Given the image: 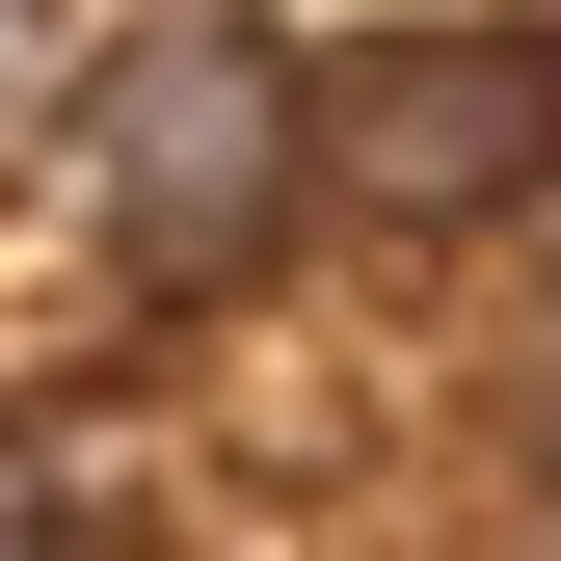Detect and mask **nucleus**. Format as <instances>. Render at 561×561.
Here are the masks:
<instances>
[{"label": "nucleus", "mask_w": 561, "mask_h": 561, "mask_svg": "<svg viewBox=\"0 0 561 561\" xmlns=\"http://www.w3.org/2000/svg\"><path fill=\"white\" fill-rule=\"evenodd\" d=\"M81 187H107V241L161 267H241L267 215H295V81H267V27H134L107 81H81Z\"/></svg>", "instance_id": "f257e3e1"}, {"label": "nucleus", "mask_w": 561, "mask_h": 561, "mask_svg": "<svg viewBox=\"0 0 561 561\" xmlns=\"http://www.w3.org/2000/svg\"><path fill=\"white\" fill-rule=\"evenodd\" d=\"M561 161V54L535 27H375L347 81H295V187H375V215H508Z\"/></svg>", "instance_id": "f03ea898"}, {"label": "nucleus", "mask_w": 561, "mask_h": 561, "mask_svg": "<svg viewBox=\"0 0 561 561\" xmlns=\"http://www.w3.org/2000/svg\"><path fill=\"white\" fill-rule=\"evenodd\" d=\"M0 561H54V535H27V481H0Z\"/></svg>", "instance_id": "7ed1b4c3"}]
</instances>
